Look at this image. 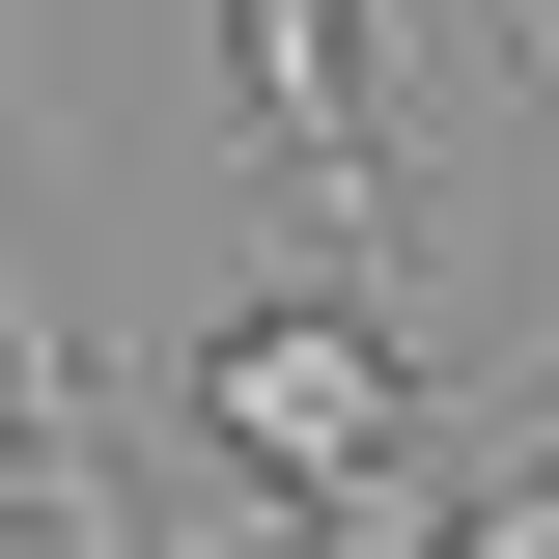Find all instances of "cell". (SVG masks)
<instances>
[{
    "mask_svg": "<svg viewBox=\"0 0 559 559\" xmlns=\"http://www.w3.org/2000/svg\"><path fill=\"white\" fill-rule=\"evenodd\" d=\"M197 419L252 448L280 503H336V476H392V448H419V364L364 336V308H224V336H197Z\"/></svg>",
    "mask_w": 559,
    "mask_h": 559,
    "instance_id": "cell-1",
    "label": "cell"
},
{
    "mask_svg": "<svg viewBox=\"0 0 559 559\" xmlns=\"http://www.w3.org/2000/svg\"><path fill=\"white\" fill-rule=\"evenodd\" d=\"M224 57H252V140L308 168V197L392 224V140H364V28H336V0H224Z\"/></svg>",
    "mask_w": 559,
    "mask_h": 559,
    "instance_id": "cell-2",
    "label": "cell"
},
{
    "mask_svg": "<svg viewBox=\"0 0 559 559\" xmlns=\"http://www.w3.org/2000/svg\"><path fill=\"white\" fill-rule=\"evenodd\" d=\"M28 532H57V503H28V448H0V559H28Z\"/></svg>",
    "mask_w": 559,
    "mask_h": 559,
    "instance_id": "cell-3",
    "label": "cell"
}]
</instances>
